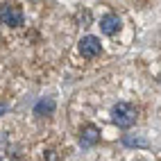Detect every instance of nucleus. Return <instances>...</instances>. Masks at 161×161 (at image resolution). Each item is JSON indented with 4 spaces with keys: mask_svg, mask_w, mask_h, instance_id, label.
<instances>
[{
    "mask_svg": "<svg viewBox=\"0 0 161 161\" xmlns=\"http://www.w3.org/2000/svg\"><path fill=\"white\" fill-rule=\"evenodd\" d=\"M123 143L125 145H130V147H145L147 145V138H143V136H123Z\"/></svg>",
    "mask_w": 161,
    "mask_h": 161,
    "instance_id": "nucleus-7",
    "label": "nucleus"
},
{
    "mask_svg": "<svg viewBox=\"0 0 161 161\" xmlns=\"http://www.w3.org/2000/svg\"><path fill=\"white\" fill-rule=\"evenodd\" d=\"M55 109H57V104H55V100H52V98H41V100L36 102V107H34V114H36V116H50Z\"/></svg>",
    "mask_w": 161,
    "mask_h": 161,
    "instance_id": "nucleus-6",
    "label": "nucleus"
},
{
    "mask_svg": "<svg viewBox=\"0 0 161 161\" xmlns=\"http://www.w3.org/2000/svg\"><path fill=\"white\" fill-rule=\"evenodd\" d=\"M0 161H3V159H0Z\"/></svg>",
    "mask_w": 161,
    "mask_h": 161,
    "instance_id": "nucleus-9",
    "label": "nucleus"
},
{
    "mask_svg": "<svg viewBox=\"0 0 161 161\" xmlns=\"http://www.w3.org/2000/svg\"><path fill=\"white\" fill-rule=\"evenodd\" d=\"M0 23L9 25V27H20L25 23L23 9L16 7V5H0Z\"/></svg>",
    "mask_w": 161,
    "mask_h": 161,
    "instance_id": "nucleus-2",
    "label": "nucleus"
},
{
    "mask_svg": "<svg viewBox=\"0 0 161 161\" xmlns=\"http://www.w3.org/2000/svg\"><path fill=\"white\" fill-rule=\"evenodd\" d=\"M102 52V46H100V39L98 36H84L80 41V55L82 57H86V59H93V57H98Z\"/></svg>",
    "mask_w": 161,
    "mask_h": 161,
    "instance_id": "nucleus-3",
    "label": "nucleus"
},
{
    "mask_svg": "<svg viewBox=\"0 0 161 161\" xmlns=\"http://www.w3.org/2000/svg\"><path fill=\"white\" fill-rule=\"evenodd\" d=\"M120 25H123V23H120V18H118L116 14H107V16L100 18V32H102V34H107V36L118 34Z\"/></svg>",
    "mask_w": 161,
    "mask_h": 161,
    "instance_id": "nucleus-5",
    "label": "nucleus"
},
{
    "mask_svg": "<svg viewBox=\"0 0 161 161\" xmlns=\"http://www.w3.org/2000/svg\"><path fill=\"white\" fill-rule=\"evenodd\" d=\"M98 141H100V130L95 125H84L80 130V143H82V147H93Z\"/></svg>",
    "mask_w": 161,
    "mask_h": 161,
    "instance_id": "nucleus-4",
    "label": "nucleus"
},
{
    "mask_svg": "<svg viewBox=\"0 0 161 161\" xmlns=\"http://www.w3.org/2000/svg\"><path fill=\"white\" fill-rule=\"evenodd\" d=\"M136 118H138V111H136L134 104H130V102H118V104H114V109H111V120H114V125L120 127V130L132 127V125L136 123Z\"/></svg>",
    "mask_w": 161,
    "mask_h": 161,
    "instance_id": "nucleus-1",
    "label": "nucleus"
},
{
    "mask_svg": "<svg viewBox=\"0 0 161 161\" xmlns=\"http://www.w3.org/2000/svg\"><path fill=\"white\" fill-rule=\"evenodd\" d=\"M5 114H7V104L0 102V116H5Z\"/></svg>",
    "mask_w": 161,
    "mask_h": 161,
    "instance_id": "nucleus-8",
    "label": "nucleus"
}]
</instances>
